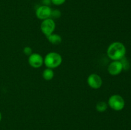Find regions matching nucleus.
<instances>
[{"instance_id": "obj_1", "label": "nucleus", "mask_w": 131, "mask_h": 130, "mask_svg": "<svg viewBox=\"0 0 131 130\" xmlns=\"http://www.w3.org/2000/svg\"><path fill=\"white\" fill-rule=\"evenodd\" d=\"M126 54V48L124 43L115 42L107 47V55L112 61H121Z\"/></svg>"}, {"instance_id": "obj_2", "label": "nucleus", "mask_w": 131, "mask_h": 130, "mask_svg": "<svg viewBox=\"0 0 131 130\" xmlns=\"http://www.w3.org/2000/svg\"><path fill=\"white\" fill-rule=\"evenodd\" d=\"M63 61L62 56L56 52L47 53L43 58V64L48 68L54 69L58 68Z\"/></svg>"}, {"instance_id": "obj_3", "label": "nucleus", "mask_w": 131, "mask_h": 130, "mask_svg": "<svg viewBox=\"0 0 131 130\" xmlns=\"http://www.w3.org/2000/svg\"><path fill=\"white\" fill-rule=\"evenodd\" d=\"M125 100L122 96L113 94L110 97L107 101L108 107L115 111H120L125 107Z\"/></svg>"}, {"instance_id": "obj_4", "label": "nucleus", "mask_w": 131, "mask_h": 130, "mask_svg": "<svg viewBox=\"0 0 131 130\" xmlns=\"http://www.w3.org/2000/svg\"><path fill=\"white\" fill-rule=\"evenodd\" d=\"M55 29H56V23L54 20L51 18L45 19L41 22V31L46 37L54 33Z\"/></svg>"}, {"instance_id": "obj_5", "label": "nucleus", "mask_w": 131, "mask_h": 130, "mask_svg": "<svg viewBox=\"0 0 131 130\" xmlns=\"http://www.w3.org/2000/svg\"><path fill=\"white\" fill-rule=\"evenodd\" d=\"M51 13H52V9L46 5L40 6L39 7L37 8L35 11L37 17L42 20L51 18Z\"/></svg>"}, {"instance_id": "obj_6", "label": "nucleus", "mask_w": 131, "mask_h": 130, "mask_svg": "<svg viewBox=\"0 0 131 130\" xmlns=\"http://www.w3.org/2000/svg\"><path fill=\"white\" fill-rule=\"evenodd\" d=\"M87 83L90 87L93 89H98L102 87V79L100 75L97 73H92L87 79Z\"/></svg>"}, {"instance_id": "obj_7", "label": "nucleus", "mask_w": 131, "mask_h": 130, "mask_svg": "<svg viewBox=\"0 0 131 130\" xmlns=\"http://www.w3.org/2000/svg\"><path fill=\"white\" fill-rule=\"evenodd\" d=\"M28 63L33 68H39L43 65V57L38 53H32L28 56Z\"/></svg>"}, {"instance_id": "obj_8", "label": "nucleus", "mask_w": 131, "mask_h": 130, "mask_svg": "<svg viewBox=\"0 0 131 130\" xmlns=\"http://www.w3.org/2000/svg\"><path fill=\"white\" fill-rule=\"evenodd\" d=\"M124 70L121 61H113L107 66V71L112 76H116L120 74Z\"/></svg>"}, {"instance_id": "obj_9", "label": "nucleus", "mask_w": 131, "mask_h": 130, "mask_svg": "<svg viewBox=\"0 0 131 130\" xmlns=\"http://www.w3.org/2000/svg\"><path fill=\"white\" fill-rule=\"evenodd\" d=\"M47 38L51 44L55 45H60L62 42L61 36L59 35L58 34H56V33H52L51 35L47 36Z\"/></svg>"}, {"instance_id": "obj_10", "label": "nucleus", "mask_w": 131, "mask_h": 130, "mask_svg": "<svg viewBox=\"0 0 131 130\" xmlns=\"http://www.w3.org/2000/svg\"><path fill=\"white\" fill-rule=\"evenodd\" d=\"M54 76V72L52 69L47 68L42 72V77L46 81H50L52 80Z\"/></svg>"}, {"instance_id": "obj_11", "label": "nucleus", "mask_w": 131, "mask_h": 130, "mask_svg": "<svg viewBox=\"0 0 131 130\" xmlns=\"http://www.w3.org/2000/svg\"><path fill=\"white\" fill-rule=\"evenodd\" d=\"M107 107H108V105L107 103L104 101H100L97 102V103L96 104L95 108L99 112H104L105 111H106V110L107 109Z\"/></svg>"}, {"instance_id": "obj_12", "label": "nucleus", "mask_w": 131, "mask_h": 130, "mask_svg": "<svg viewBox=\"0 0 131 130\" xmlns=\"http://www.w3.org/2000/svg\"><path fill=\"white\" fill-rule=\"evenodd\" d=\"M23 53L25 55H26V56H29L33 53V50H32V48L30 47L26 46V47H25L23 48Z\"/></svg>"}, {"instance_id": "obj_13", "label": "nucleus", "mask_w": 131, "mask_h": 130, "mask_svg": "<svg viewBox=\"0 0 131 130\" xmlns=\"http://www.w3.org/2000/svg\"><path fill=\"white\" fill-rule=\"evenodd\" d=\"M51 3L56 6H60L64 4L66 0H51Z\"/></svg>"}, {"instance_id": "obj_14", "label": "nucleus", "mask_w": 131, "mask_h": 130, "mask_svg": "<svg viewBox=\"0 0 131 130\" xmlns=\"http://www.w3.org/2000/svg\"><path fill=\"white\" fill-rule=\"evenodd\" d=\"M61 16V11L58 10H52L51 13V17H53L54 18H58Z\"/></svg>"}, {"instance_id": "obj_15", "label": "nucleus", "mask_w": 131, "mask_h": 130, "mask_svg": "<svg viewBox=\"0 0 131 130\" xmlns=\"http://www.w3.org/2000/svg\"><path fill=\"white\" fill-rule=\"evenodd\" d=\"M1 119H2V114H1V113L0 112V122L1 121Z\"/></svg>"}]
</instances>
